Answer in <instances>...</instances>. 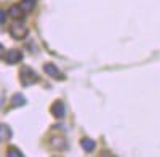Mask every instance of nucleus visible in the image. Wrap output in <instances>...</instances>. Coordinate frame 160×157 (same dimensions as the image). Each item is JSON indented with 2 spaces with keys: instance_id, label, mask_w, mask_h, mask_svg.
<instances>
[{
  "instance_id": "1",
  "label": "nucleus",
  "mask_w": 160,
  "mask_h": 157,
  "mask_svg": "<svg viewBox=\"0 0 160 157\" xmlns=\"http://www.w3.org/2000/svg\"><path fill=\"white\" fill-rule=\"evenodd\" d=\"M19 80H21V84H22L24 87H29V85H32L34 82L38 80V75H37V72H35L32 68L24 66V68L21 69V72H19Z\"/></svg>"
},
{
  "instance_id": "2",
  "label": "nucleus",
  "mask_w": 160,
  "mask_h": 157,
  "mask_svg": "<svg viewBox=\"0 0 160 157\" xmlns=\"http://www.w3.org/2000/svg\"><path fill=\"white\" fill-rule=\"evenodd\" d=\"M10 34H11L13 38H18V40H19V38H24L26 35H28V28H26L24 23L18 21V23H15L10 28Z\"/></svg>"
},
{
  "instance_id": "3",
  "label": "nucleus",
  "mask_w": 160,
  "mask_h": 157,
  "mask_svg": "<svg viewBox=\"0 0 160 157\" xmlns=\"http://www.w3.org/2000/svg\"><path fill=\"white\" fill-rule=\"evenodd\" d=\"M43 71H45L50 77H53V78H59V80H62V78H64V74L59 71V68L56 66V64H53V63L43 64Z\"/></svg>"
},
{
  "instance_id": "4",
  "label": "nucleus",
  "mask_w": 160,
  "mask_h": 157,
  "mask_svg": "<svg viewBox=\"0 0 160 157\" xmlns=\"http://www.w3.org/2000/svg\"><path fill=\"white\" fill-rule=\"evenodd\" d=\"M3 59L8 64H16V63H19L22 59V53H21L19 50H10V51H5Z\"/></svg>"
},
{
  "instance_id": "5",
  "label": "nucleus",
  "mask_w": 160,
  "mask_h": 157,
  "mask_svg": "<svg viewBox=\"0 0 160 157\" xmlns=\"http://www.w3.org/2000/svg\"><path fill=\"white\" fill-rule=\"evenodd\" d=\"M51 114L55 115L56 119H62L64 114H66V108H64L62 101H55V103H53V106H51Z\"/></svg>"
},
{
  "instance_id": "6",
  "label": "nucleus",
  "mask_w": 160,
  "mask_h": 157,
  "mask_svg": "<svg viewBox=\"0 0 160 157\" xmlns=\"http://www.w3.org/2000/svg\"><path fill=\"white\" fill-rule=\"evenodd\" d=\"M50 143H51V146L56 148V149H66L68 148V141H66V138L62 135H53Z\"/></svg>"
},
{
  "instance_id": "7",
  "label": "nucleus",
  "mask_w": 160,
  "mask_h": 157,
  "mask_svg": "<svg viewBox=\"0 0 160 157\" xmlns=\"http://www.w3.org/2000/svg\"><path fill=\"white\" fill-rule=\"evenodd\" d=\"M11 138V128L7 124H0V143L8 141Z\"/></svg>"
},
{
  "instance_id": "8",
  "label": "nucleus",
  "mask_w": 160,
  "mask_h": 157,
  "mask_svg": "<svg viewBox=\"0 0 160 157\" xmlns=\"http://www.w3.org/2000/svg\"><path fill=\"white\" fill-rule=\"evenodd\" d=\"M80 144H82V148H83L87 152L95 151V148H96L95 139H91V138H82V139H80Z\"/></svg>"
},
{
  "instance_id": "9",
  "label": "nucleus",
  "mask_w": 160,
  "mask_h": 157,
  "mask_svg": "<svg viewBox=\"0 0 160 157\" xmlns=\"http://www.w3.org/2000/svg\"><path fill=\"white\" fill-rule=\"evenodd\" d=\"M19 7H21L22 11H32L34 7H35V0H21Z\"/></svg>"
},
{
  "instance_id": "10",
  "label": "nucleus",
  "mask_w": 160,
  "mask_h": 157,
  "mask_svg": "<svg viewBox=\"0 0 160 157\" xmlns=\"http://www.w3.org/2000/svg\"><path fill=\"white\" fill-rule=\"evenodd\" d=\"M24 103H26V98H24V95H21V93L13 95V98H11V104H13V106H22Z\"/></svg>"
},
{
  "instance_id": "11",
  "label": "nucleus",
  "mask_w": 160,
  "mask_h": 157,
  "mask_svg": "<svg viewBox=\"0 0 160 157\" xmlns=\"http://www.w3.org/2000/svg\"><path fill=\"white\" fill-rule=\"evenodd\" d=\"M8 15H10V16H13V18H21V15H22V10H21V7L15 5V7H11V8H10Z\"/></svg>"
},
{
  "instance_id": "12",
  "label": "nucleus",
  "mask_w": 160,
  "mask_h": 157,
  "mask_svg": "<svg viewBox=\"0 0 160 157\" xmlns=\"http://www.w3.org/2000/svg\"><path fill=\"white\" fill-rule=\"evenodd\" d=\"M7 155H18V157H19V155H22V152H21L18 148H10V149L7 151Z\"/></svg>"
},
{
  "instance_id": "13",
  "label": "nucleus",
  "mask_w": 160,
  "mask_h": 157,
  "mask_svg": "<svg viewBox=\"0 0 160 157\" xmlns=\"http://www.w3.org/2000/svg\"><path fill=\"white\" fill-rule=\"evenodd\" d=\"M5 19H7V11L0 10V24H3V23H5Z\"/></svg>"
},
{
  "instance_id": "14",
  "label": "nucleus",
  "mask_w": 160,
  "mask_h": 157,
  "mask_svg": "<svg viewBox=\"0 0 160 157\" xmlns=\"http://www.w3.org/2000/svg\"><path fill=\"white\" fill-rule=\"evenodd\" d=\"M3 55H5V48H3V45H2V43H0V58H2Z\"/></svg>"
}]
</instances>
